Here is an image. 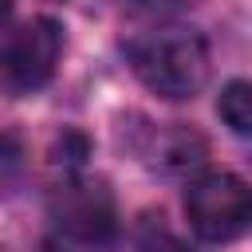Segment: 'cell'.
I'll return each mask as SVG.
<instances>
[{"mask_svg": "<svg viewBox=\"0 0 252 252\" xmlns=\"http://www.w3.org/2000/svg\"><path fill=\"white\" fill-rule=\"evenodd\" d=\"M126 59L134 75L161 98H193L209 83V43L189 28H158L130 39Z\"/></svg>", "mask_w": 252, "mask_h": 252, "instance_id": "1", "label": "cell"}, {"mask_svg": "<svg viewBox=\"0 0 252 252\" xmlns=\"http://www.w3.org/2000/svg\"><path fill=\"white\" fill-rule=\"evenodd\" d=\"M185 217L201 240H236L252 228V185L228 169L201 173L185 189Z\"/></svg>", "mask_w": 252, "mask_h": 252, "instance_id": "2", "label": "cell"}, {"mask_svg": "<svg viewBox=\"0 0 252 252\" xmlns=\"http://www.w3.org/2000/svg\"><path fill=\"white\" fill-rule=\"evenodd\" d=\"M47 213H51L55 228L75 244L106 248L118 236V205H114V193L102 177L59 181L47 197Z\"/></svg>", "mask_w": 252, "mask_h": 252, "instance_id": "3", "label": "cell"}, {"mask_svg": "<svg viewBox=\"0 0 252 252\" xmlns=\"http://www.w3.org/2000/svg\"><path fill=\"white\" fill-rule=\"evenodd\" d=\"M63 55V32L55 20L35 16L24 24H12L0 32V83L12 94L39 91Z\"/></svg>", "mask_w": 252, "mask_h": 252, "instance_id": "4", "label": "cell"}, {"mask_svg": "<svg viewBox=\"0 0 252 252\" xmlns=\"http://www.w3.org/2000/svg\"><path fill=\"white\" fill-rule=\"evenodd\" d=\"M142 158L150 169H161V173H185L193 165L205 161V138L189 126H161V130H150L146 134V146H142Z\"/></svg>", "mask_w": 252, "mask_h": 252, "instance_id": "5", "label": "cell"}, {"mask_svg": "<svg viewBox=\"0 0 252 252\" xmlns=\"http://www.w3.org/2000/svg\"><path fill=\"white\" fill-rule=\"evenodd\" d=\"M217 114L224 118V126L240 138H252V83L244 79H232L220 98H217Z\"/></svg>", "mask_w": 252, "mask_h": 252, "instance_id": "6", "label": "cell"}, {"mask_svg": "<svg viewBox=\"0 0 252 252\" xmlns=\"http://www.w3.org/2000/svg\"><path fill=\"white\" fill-rule=\"evenodd\" d=\"M134 244H138V252H197V248H189L161 217H142Z\"/></svg>", "mask_w": 252, "mask_h": 252, "instance_id": "7", "label": "cell"}, {"mask_svg": "<svg viewBox=\"0 0 252 252\" xmlns=\"http://www.w3.org/2000/svg\"><path fill=\"white\" fill-rule=\"evenodd\" d=\"M197 0H130L134 12H146V16H165V12H177V8H189Z\"/></svg>", "mask_w": 252, "mask_h": 252, "instance_id": "8", "label": "cell"}, {"mask_svg": "<svg viewBox=\"0 0 252 252\" xmlns=\"http://www.w3.org/2000/svg\"><path fill=\"white\" fill-rule=\"evenodd\" d=\"M8 12H12V0H0V20H4Z\"/></svg>", "mask_w": 252, "mask_h": 252, "instance_id": "9", "label": "cell"}]
</instances>
